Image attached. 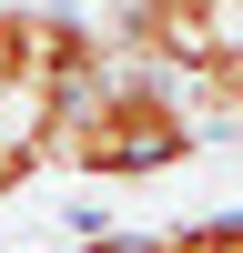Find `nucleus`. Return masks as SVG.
Masks as SVG:
<instances>
[{
	"instance_id": "obj_1",
	"label": "nucleus",
	"mask_w": 243,
	"mask_h": 253,
	"mask_svg": "<svg viewBox=\"0 0 243 253\" xmlns=\"http://www.w3.org/2000/svg\"><path fill=\"white\" fill-rule=\"evenodd\" d=\"M193 142H202L193 101H182L162 71L132 61V71L91 81V91L61 112L51 162L61 172H91V182H152V172H172V162H193Z\"/></svg>"
},
{
	"instance_id": "obj_2",
	"label": "nucleus",
	"mask_w": 243,
	"mask_h": 253,
	"mask_svg": "<svg viewBox=\"0 0 243 253\" xmlns=\"http://www.w3.org/2000/svg\"><path fill=\"white\" fill-rule=\"evenodd\" d=\"M162 253H243V213H193V223H172Z\"/></svg>"
},
{
	"instance_id": "obj_3",
	"label": "nucleus",
	"mask_w": 243,
	"mask_h": 253,
	"mask_svg": "<svg viewBox=\"0 0 243 253\" xmlns=\"http://www.w3.org/2000/svg\"><path fill=\"white\" fill-rule=\"evenodd\" d=\"M71 253H162V233H81Z\"/></svg>"
}]
</instances>
